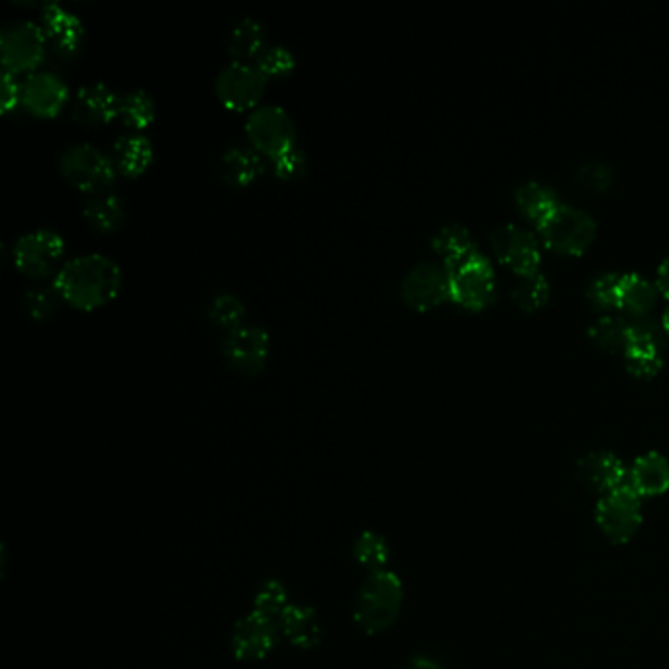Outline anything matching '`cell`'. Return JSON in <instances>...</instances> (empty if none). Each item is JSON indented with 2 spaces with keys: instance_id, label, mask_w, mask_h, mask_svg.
<instances>
[{
  "instance_id": "22",
  "label": "cell",
  "mask_w": 669,
  "mask_h": 669,
  "mask_svg": "<svg viewBox=\"0 0 669 669\" xmlns=\"http://www.w3.org/2000/svg\"><path fill=\"white\" fill-rule=\"evenodd\" d=\"M281 634L300 650H312L322 640L317 611L307 605H289L279 616Z\"/></svg>"
},
{
  "instance_id": "42",
  "label": "cell",
  "mask_w": 669,
  "mask_h": 669,
  "mask_svg": "<svg viewBox=\"0 0 669 669\" xmlns=\"http://www.w3.org/2000/svg\"><path fill=\"white\" fill-rule=\"evenodd\" d=\"M408 669H440V666L428 658H416Z\"/></svg>"
},
{
  "instance_id": "7",
  "label": "cell",
  "mask_w": 669,
  "mask_h": 669,
  "mask_svg": "<svg viewBox=\"0 0 669 669\" xmlns=\"http://www.w3.org/2000/svg\"><path fill=\"white\" fill-rule=\"evenodd\" d=\"M0 52L4 73L19 77L22 73L36 72L44 64L47 42L44 30L32 22H17L2 30Z\"/></svg>"
},
{
  "instance_id": "14",
  "label": "cell",
  "mask_w": 669,
  "mask_h": 669,
  "mask_svg": "<svg viewBox=\"0 0 669 669\" xmlns=\"http://www.w3.org/2000/svg\"><path fill=\"white\" fill-rule=\"evenodd\" d=\"M663 330L654 318L638 317L630 320V342L624 350V362L634 375L650 377L661 365Z\"/></svg>"
},
{
  "instance_id": "1",
  "label": "cell",
  "mask_w": 669,
  "mask_h": 669,
  "mask_svg": "<svg viewBox=\"0 0 669 669\" xmlns=\"http://www.w3.org/2000/svg\"><path fill=\"white\" fill-rule=\"evenodd\" d=\"M120 287V267L110 257L99 254L81 255L65 263L54 279V289L62 300L87 312L117 299Z\"/></svg>"
},
{
  "instance_id": "20",
  "label": "cell",
  "mask_w": 669,
  "mask_h": 669,
  "mask_svg": "<svg viewBox=\"0 0 669 669\" xmlns=\"http://www.w3.org/2000/svg\"><path fill=\"white\" fill-rule=\"evenodd\" d=\"M626 485L640 497H660L669 489V462L666 456L648 452L628 470Z\"/></svg>"
},
{
  "instance_id": "2",
  "label": "cell",
  "mask_w": 669,
  "mask_h": 669,
  "mask_svg": "<svg viewBox=\"0 0 669 669\" xmlns=\"http://www.w3.org/2000/svg\"><path fill=\"white\" fill-rule=\"evenodd\" d=\"M403 583L393 571H373L363 579L353 605V621L363 633L375 634L390 630L403 608Z\"/></svg>"
},
{
  "instance_id": "33",
  "label": "cell",
  "mask_w": 669,
  "mask_h": 669,
  "mask_svg": "<svg viewBox=\"0 0 669 669\" xmlns=\"http://www.w3.org/2000/svg\"><path fill=\"white\" fill-rule=\"evenodd\" d=\"M245 307L242 300L234 295H218L208 307V318L210 322L222 328L227 332H232L235 328L244 325Z\"/></svg>"
},
{
  "instance_id": "29",
  "label": "cell",
  "mask_w": 669,
  "mask_h": 669,
  "mask_svg": "<svg viewBox=\"0 0 669 669\" xmlns=\"http://www.w3.org/2000/svg\"><path fill=\"white\" fill-rule=\"evenodd\" d=\"M155 102L147 92L130 91L118 99V120L134 132H142L154 122Z\"/></svg>"
},
{
  "instance_id": "40",
  "label": "cell",
  "mask_w": 669,
  "mask_h": 669,
  "mask_svg": "<svg viewBox=\"0 0 669 669\" xmlns=\"http://www.w3.org/2000/svg\"><path fill=\"white\" fill-rule=\"evenodd\" d=\"M20 92H22V85L17 81L14 75L10 73H2V112L10 114L12 110L19 109Z\"/></svg>"
},
{
  "instance_id": "9",
  "label": "cell",
  "mask_w": 669,
  "mask_h": 669,
  "mask_svg": "<svg viewBox=\"0 0 669 669\" xmlns=\"http://www.w3.org/2000/svg\"><path fill=\"white\" fill-rule=\"evenodd\" d=\"M267 89V77L255 65L234 64L224 67L217 77L215 91L222 107L234 112L260 109Z\"/></svg>"
},
{
  "instance_id": "31",
  "label": "cell",
  "mask_w": 669,
  "mask_h": 669,
  "mask_svg": "<svg viewBox=\"0 0 669 669\" xmlns=\"http://www.w3.org/2000/svg\"><path fill=\"white\" fill-rule=\"evenodd\" d=\"M550 295V285L544 273L528 272L520 273L518 279L515 281L513 289H511V297L515 299L518 307L526 308V310H534V308L542 307L546 299Z\"/></svg>"
},
{
  "instance_id": "10",
  "label": "cell",
  "mask_w": 669,
  "mask_h": 669,
  "mask_svg": "<svg viewBox=\"0 0 669 669\" xmlns=\"http://www.w3.org/2000/svg\"><path fill=\"white\" fill-rule=\"evenodd\" d=\"M450 270V299L465 308H483L495 295V272L487 257L473 254Z\"/></svg>"
},
{
  "instance_id": "41",
  "label": "cell",
  "mask_w": 669,
  "mask_h": 669,
  "mask_svg": "<svg viewBox=\"0 0 669 669\" xmlns=\"http://www.w3.org/2000/svg\"><path fill=\"white\" fill-rule=\"evenodd\" d=\"M658 287L669 297V257H666L658 267Z\"/></svg>"
},
{
  "instance_id": "24",
  "label": "cell",
  "mask_w": 669,
  "mask_h": 669,
  "mask_svg": "<svg viewBox=\"0 0 669 669\" xmlns=\"http://www.w3.org/2000/svg\"><path fill=\"white\" fill-rule=\"evenodd\" d=\"M267 50V36L260 22L252 19L235 22L230 36H228V54L234 57L238 64L257 62V57Z\"/></svg>"
},
{
  "instance_id": "43",
  "label": "cell",
  "mask_w": 669,
  "mask_h": 669,
  "mask_svg": "<svg viewBox=\"0 0 669 669\" xmlns=\"http://www.w3.org/2000/svg\"><path fill=\"white\" fill-rule=\"evenodd\" d=\"M663 328H666V332L669 334V307L663 312Z\"/></svg>"
},
{
  "instance_id": "25",
  "label": "cell",
  "mask_w": 669,
  "mask_h": 669,
  "mask_svg": "<svg viewBox=\"0 0 669 669\" xmlns=\"http://www.w3.org/2000/svg\"><path fill=\"white\" fill-rule=\"evenodd\" d=\"M83 217L87 224L100 234H112L124 222V207L122 200L112 193H100L85 200Z\"/></svg>"
},
{
  "instance_id": "30",
  "label": "cell",
  "mask_w": 669,
  "mask_h": 669,
  "mask_svg": "<svg viewBox=\"0 0 669 669\" xmlns=\"http://www.w3.org/2000/svg\"><path fill=\"white\" fill-rule=\"evenodd\" d=\"M589 336L597 342L601 348L611 350V352L624 353L630 342V320L616 315H605L597 318L591 328Z\"/></svg>"
},
{
  "instance_id": "37",
  "label": "cell",
  "mask_w": 669,
  "mask_h": 669,
  "mask_svg": "<svg viewBox=\"0 0 669 669\" xmlns=\"http://www.w3.org/2000/svg\"><path fill=\"white\" fill-rule=\"evenodd\" d=\"M59 300L62 297L55 289L28 290L24 295V308H26L28 317H32L34 320H47L57 312Z\"/></svg>"
},
{
  "instance_id": "4",
  "label": "cell",
  "mask_w": 669,
  "mask_h": 669,
  "mask_svg": "<svg viewBox=\"0 0 669 669\" xmlns=\"http://www.w3.org/2000/svg\"><path fill=\"white\" fill-rule=\"evenodd\" d=\"M245 136L257 154L277 160L297 147V130L289 114L281 107H260L245 120Z\"/></svg>"
},
{
  "instance_id": "17",
  "label": "cell",
  "mask_w": 669,
  "mask_h": 669,
  "mask_svg": "<svg viewBox=\"0 0 669 669\" xmlns=\"http://www.w3.org/2000/svg\"><path fill=\"white\" fill-rule=\"evenodd\" d=\"M628 471L624 468L623 462L616 458L615 453L606 452V450H597V452H589L575 463V480L583 487L606 495L615 489L626 485Z\"/></svg>"
},
{
  "instance_id": "13",
  "label": "cell",
  "mask_w": 669,
  "mask_h": 669,
  "mask_svg": "<svg viewBox=\"0 0 669 669\" xmlns=\"http://www.w3.org/2000/svg\"><path fill=\"white\" fill-rule=\"evenodd\" d=\"M279 623L272 616L252 611L242 616L232 633V651L240 661L267 658L279 643Z\"/></svg>"
},
{
  "instance_id": "18",
  "label": "cell",
  "mask_w": 669,
  "mask_h": 669,
  "mask_svg": "<svg viewBox=\"0 0 669 669\" xmlns=\"http://www.w3.org/2000/svg\"><path fill=\"white\" fill-rule=\"evenodd\" d=\"M491 244L501 262L507 263L518 273L536 272L540 263L538 242L525 228L505 224L491 235Z\"/></svg>"
},
{
  "instance_id": "6",
  "label": "cell",
  "mask_w": 669,
  "mask_h": 669,
  "mask_svg": "<svg viewBox=\"0 0 669 669\" xmlns=\"http://www.w3.org/2000/svg\"><path fill=\"white\" fill-rule=\"evenodd\" d=\"M595 518L611 542H630L643 526V497L628 485L615 489L601 497Z\"/></svg>"
},
{
  "instance_id": "27",
  "label": "cell",
  "mask_w": 669,
  "mask_h": 669,
  "mask_svg": "<svg viewBox=\"0 0 669 669\" xmlns=\"http://www.w3.org/2000/svg\"><path fill=\"white\" fill-rule=\"evenodd\" d=\"M436 254L443 257L446 267H453L458 263L465 262L475 252V244L471 238L470 230L462 224H448L443 227L432 240Z\"/></svg>"
},
{
  "instance_id": "38",
  "label": "cell",
  "mask_w": 669,
  "mask_h": 669,
  "mask_svg": "<svg viewBox=\"0 0 669 669\" xmlns=\"http://www.w3.org/2000/svg\"><path fill=\"white\" fill-rule=\"evenodd\" d=\"M578 182L581 187H585L588 190L601 193V190L611 187L613 169L605 162L588 160V162L581 163V167L578 169Z\"/></svg>"
},
{
  "instance_id": "15",
  "label": "cell",
  "mask_w": 669,
  "mask_h": 669,
  "mask_svg": "<svg viewBox=\"0 0 669 669\" xmlns=\"http://www.w3.org/2000/svg\"><path fill=\"white\" fill-rule=\"evenodd\" d=\"M69 91L65 83L54 73H32L22 83L20 102L22 107L37 118H54L65 109Z\"/></svg>"
},
{
  "instance_id": "23",
  "label": "cell",
  "mask_w": 669,
  "mask_h": 669,
  "mask_svg": "<svg viewBox=\"0 0 669 669\" xmlns=\"http://www.w3.org/2000/svg\"><path fill=\"white\" fill-rule=\"evenodd\" d=\"M112 162L118 173L130 179H136L142 177L154 162V147L147 138L140 134L118 138L112 150Z\"/></svg>"
},
{
  "instance_id": "21",
  "label": "cell",
  "mask_w": 669,
  "mask_h": 669,
  "mask_svg": "<svg viewBox=\"0 0 669 669\" xmlns=\"http://www.w3.org/2000/svg\"><path fill=\"white\" fill-rule=\"evenodd\" d=\"M220 172L230 187L245 189L265 173V157L257 154L252 145H232L222 155Z\"/></svg>"
},
{
  "instance_id": "11",
  "label": "cell",
  "mask_w": 669,
  "mask_h": 669,
  "mask_svg": "<svg viewBox=\"0 0 669 669\" xmlns=\"http://www.w3.org/2000/svg\"><path fill=\"white\" fill-rule=\"evenodd\" d=\"M228 365L245 377L260 375L270 360V334L262 326L242 325L224 338Z\"/></svg>"
},
{
  "instance_id": "35",
  "label": "cell",
  "mask_w": 669,
  "mask_h": 669,
  "mask_svg": "<svg viewBox=\"0 0 669 669\" xmlns=\"http://www.w3.org/2000/svg\"><path fill=\"white\" fill-rule=\"evenodd\" d=\"M289 595H287V589L275 579L265 581L262 588L257 589L254 597V611H260L263 615L272 616V618H279L283 615V611L289 606Z\"/></svg>"
},
{
  "instance_id": "12",
  "label": "cell",
  "mask_w": 669,
  "mask_h": 669,
  "mask_svg": "<svg viewBox=\"0 0 669 669\" xmlns=\"http://www.w3.org/2000/svg\"><path fill=\"white\" fill-rule=\"evenodd\" d=\"M401 297L407 307L430 310L450 299V270L438 263H418L401 285Z\"/></svg>"
},
{
  "instance_id": "36",
  "label": "cell",
  "mask_w": 669,
  "mask_h": 669,
  "mask_svg": "<svg viewBox=\"0 0 669 669\" xmlns=\"http://www.w3.org/2000/svg\"><path fill=\"white\" fill-rule=\"evenodd\" d=\"M255 67L267 77V79H285L295 69V57L289 50L281 46L267 47L255 62Z\"/></svg>"
},
{
  "instance_id": "26",
  "label": "cell",
  "mask_w": 669,
  "mask_h": 669,
  "mask_svg": "<svg viewBox=\"0 0 669 669\" xmlns=\"http://www.w3.org/2000/svg\"><path fill=\"white\" fill-rule=\"evenodd\" d=\"M516 205L540 227L561 202L556 190L544 183L526 182L516 189Z\"/></svg>"
},
{
  "instance_id": "34",
  "label": "cell",
  "mask_w": 669,
  "mask_h": 669,
  "mask_svg": "<svg viewBox=\"0 0 669 669\" xmlns=\"http://www.w3.org/2000/svg\"><path fill=\"white\" fill-rule=\"evenodd\" d=\"M623 275L615 272L597 273L588 283V299L593 307H618V289H621Z\"/></svg>"
},
{
  "instance_id": "16",
  "label": "cell",
  "mask_w": 669,
  "mask_h": 669,
  "mask_svg": "<svg viewBox=\"0 0 669 669\" xmlns=\"http://www.w3.org/2000/svg\"><path fill=\"white\" fill-rule=\"evenodd\" d=\"M42 30L47 47L62 59H72L81 52L85 28L81 20L57 4H46L42 12Z\"/></svg>"
},
{
  "instance_id": "5",
  "label": "cell",
  "mask_w": 669,
  "mask_h": 669,
  "mask_svg": "<svg viewBox=\"0 0 669 669\" xmlns=\"http://www.w3.org/2000/svg\"><path fill=\"white\" fill-rule=\"evenodd\" d=\"M64 238L52 230H36L22 235L12 252L17 270L36 281L57 277L64 270Z\"/></svg>"
},
{
  "instance_id": "19",
  "label": "cell",
  "mask_w": 669,
  "mask_h": 669,
  "mask_svg": "<svg viewBox=\"0 0 669 669\" xmlns=\"http://www.w3.org/2000/svg\"><path fill=\"white\" fill-rule=\"evenodd\" d=\"M118 99L102 83L85 85L73 100V118L83 127H105L118 118Z\"/></svg>"
},
{
  "instance_id": "28",
  "label": "cell",
  "mask_w": 669,
  "mask_h": 669,
  "mask_svg": "<svg viewBox=\"0 0 669 669\" xmlns=\"http://www.w3.org/2000/svg\"><path fill=\"white\" fill-rule=\"evenodd\" d=\"M654 300H656V290L651 287L650 281L644 279L638 273L623 275L618 289V307L633 317H643L654 307Z\"/></svg>"
},
{
  "instance_id": "32",
  "label": "cell",
  "mask_w": 669,
  "mask_h": 669,
  "mask_svg": "<svg viewBox=\"0 0 669 669\" xmlns=\"http://www.w3.org/2000/svg\"><path fill=\"white\" fill-rule=\"evenodd\" d=\"M391 550L387 540L377 533H363L353 546V558L362 566L363 570H385V563L390 561Z\"/></svg>"
},
{
  "instance_id": "8",
  "label": "cell",
  "mask_w": 669,
  "mask_h": 669,
  "mask_svg": "<svg viewBox=\"0 0 669 669\" xmlns=\"http://www.w3.org/2000/svg\"><path fill=\"white\" fill-rule=\"evenodd\" d=\"M595 230H597V224L593 217L585 210L571 207V205H560L540 224V232H542L546 244L558 252H566V254L583 252L589 242L593 240Z\"/></svg>"
},
{
  "instance_id": "39",
  "label": "cell",
  "mask_w": 669,
  "mask_h": 669,
  "mask_svg": "<svg viewBox=\"0 0 669 669\" xmlns=\"http://www.w3.org/2000/svg\"><path fill=\"white\" fill-rule=\"evenodd\" d=\"M273 173L279 182H299L307 173V155L300 147H293L287 154L272 162Z\"/></svg>"
},
{
  "instance_id": "3",
  "label": "cell",
  "mask_w": 669,
  "mask_h": 669,
  "mask_svg": "<svg viewBox=\"0 0 669 669\" xmlns=\"http://www.w3.org/2000/svg\"><path fill=\"white\" fill-rule=\"evenodd\" d=\"M59 172L65 182L87 195L109 193L117 182V167L109 155L89 144L73 145L59 160Z\"/></svg>"
}]
</instances>
